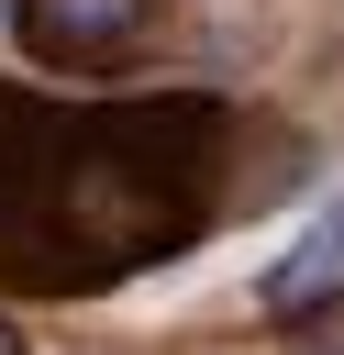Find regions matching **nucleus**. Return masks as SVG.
I'll return each instance as SVG.
<instances>
[{
	"instance_id": "1",
	"label": "nucleus",
	"mask_w": 344,
	"mask_h": 355,
	"mask_svg": "<svg viewBox=\"0 0 344 355\" xmlns=\"http://www.w3.org/2000/svg\"><path fill=\"white\" fill-rule=\"evenodd\" d=\"M333 300H344V200L311 211V233L255 277V311H266V322H311V311H333Z\"/></svg>"
},
{
	"instance_id": "3",
	"label": "nucleus",
	"mask_w": 344,
	"mask_h": 355,
	"mask_svg": "<svg viewBox=\"0 0 344 355\" xmlns=\"http://www.w3.org/2000/svg\"><path fill=\"white\" fill-rule=\"evenodd\" d=\"M0 355H22V333H11V322H0Z\"/></svg>"
},
{
	"instance_id": "2",
	"label": "nucleus",
	"mask_w": 344,
	"mask_h": 355,
	"mask_svg": "<svg viewBox=\"0 0 344 355\" xmlns=\"http://www.w3.org/2000/svg\"><path fill=\"white\" fill-rule=\"evenodd\" d=\"M144 33V0H22V44L55 67H100Z\"/></svg>"
},
{
	"instance_id": "4",
	"label": "nucleus",
	"mask_w": 344,
	"mask_h": 355,
	"mask_svg": "<svg viewBox=\"0 0 344 355\" xmlns=\"http://www.w3.org/2000/svg\"><path fill=\"white\" fill-rule=\"evenodd\" d=\"M333 355H344V344H333Z\"/></svg>"
}]
</instances>
